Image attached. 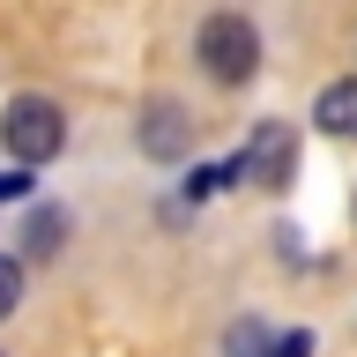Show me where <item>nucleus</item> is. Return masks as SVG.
<instances>
[{
  "label": "nucleus",
  "instance_id": "10",
  "mask_svg": "<svg viewBox=\"0 0 357 357\" xmlns=\"http://www.w3.org/2000/svg\"><path fill=\"white\" fill-rule=\"evenodd\" d=\"M30 194V164H22V172H0V201H22Z\"/></svg>",
  "mask_w": 357,
  "mask_h": 357
},
{
  "label": "nucleus",
  "instance_id": "9",
  "mask_svg": "<svg viewBox=\"0 0 357 357\" xmlns=\"http://www.w3.org/2000/svg\"><path fill=\"white\" fill-rule=\"evenodd\" d=\"M268 357H312V335L305 328H290V335H275V350Z\"/></svg>",
  "mask_w": 357,
  "mask_h": 357
},
{
  "label": "nucleus",
  "instance_id": "3",
  "mask_svg": "<svg viewBox=\"0 0 357 357\" xmlns=\"http://www.w3.org/2000/svg\"><path fill=\"white\" fill-rule=\"evenodd\" d=\"M223 178H253V186H290L298 178V134L283 127V119H261L253 127V142H245L231 164H223Z\"/></svg>",
  "mask_w": 357,
  "mask_h": 357
},
{
  "label": "nucleus",
  "instance_id": "7",
  "mask_svg": "<svg viewBox=\"0 0 357 357\" xmlns=\"http://www.w3.org/2000/svg\"><path fill=\"white\" fill-rule=\"evenodd\" d=\"M275 350V335L261 328V320H238V328H231V357H268Z\"/></svg>",
  "mask_w": 357,
  "mask_h": 357
},
{
  "label": "nucleus",
  "instance_id": "8",
  "mask_svg": "<svg viewBox=\"0 0 357 357\" xmlns=\"http://www.w3.org/2000/svg\"><path fill=\"white\" fill-rule=\"evenodd\" d=\"M15 298H22V261H8V253H0V320L15 312Z\"/></svg>",
  "mask_w": 357,
  "mask_h": 357
},
{
  "label": "nucleus",
  "instance_id": "4",
  "mask_svg": "<svg viewBox=\"0 0 357 357\" xmlns=\"http://www.w3.org/2000/svg\"><path fill=\"white\" fill-rule=\"evenodd\" d=\"M142 149L172 164V156L186 149V112H178V105H149V112H142Z\"/></svg>",
  "mask_w": 357,
  "mask_h": 357
},
{
  "label": "nucleus",
  "instance_id": "5",
  "mask_svg": "<svg viewBox=\"0 0 357 357\" xmlns=\"http://www.w3.org/2000/svg\"><path fill=\"white\" fill-rule=\"evenodd\" d=\"M312 119L328 134H342V142H357V82H328L320 105H312Z\"/></svg>",
  "mask_w": 357,
  "mask_h": 357
},
{
  "label": "nucleus",
  "instance_id": "2",
  "mask_svg": "<svg viewBox=\"0 0 357 357\" xmlns=\"http://www.w3.org/2000/svg\"><path fill=\"white\" fill-rule=\"evenodd\" d=\"M0 142L15 149V164H45V156H60L67 119H60L52 97H15V105L0 112Z\"/></svg>",
  "mask_w": 357,
  "mask_h": 357
},
{
  "label": "nucleus",
  "instance_id": "6",
  "mask_svg": "<svg viewBox=\"0 0 357 357\" xmlns=\"http://www.w3.org/2000/svg\"><path fill=\"white\" fill-rule=\"evenodd\" d=\"M60 238H67V216H60V208H30V223H22V253L45 261V253H60Z\"/></svg>",
  "mask_w": 357,
  "mask_h": 357
},
{
  "label": "nucleus",
  "instance_id": "1",
  "mask_svg": "<svg viewBox=\"0 0 357 357\" xmlns=\"http://www.w3.org/2000/svg\"><path fill=\"white\" fill-rule=\"evenodd\" d=\"M201 67L216 75V82H253V67H261V30L245 15H208L201 22V38H194Z\"/></svg>",
  "mask_w": 357,
  "mask_h": 357
}]
</instances>
